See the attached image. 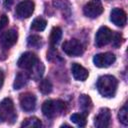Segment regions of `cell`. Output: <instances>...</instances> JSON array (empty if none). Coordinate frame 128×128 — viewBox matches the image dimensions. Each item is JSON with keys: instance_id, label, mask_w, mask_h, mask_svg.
Masks as SVG:
<instances>
[{"instance_id": "cell-5", "label": "cell", "mask_w": 128, "mask_h": 128, "mask_svg": "<svg viewBox=\"0 0 128 128\" xmlns=\"http://www.w3.org/2000/svg\"><path fill=\"white\" fill-rule=\"evenodd\" d=\"M103 12V6L100 0H91L83 7V13L89 18H96Z\"/></svg>"}, {"instance_id": "cell-18", "label": "cell", "mask_w": 128, "mask_h": 128, "mask_svg": "<svg viewBox=\"0 0 128 128\" xmlns=\"http://www.w3.org/2000/svg\"><path fill=\"white\" fill-rule=\"evenodd\" d=\"M62 37V30L60 27H53L51 30V34H50V44L52 46L57 45Z\"/></svg>"}, {"instance_id": "cell-6", "label": "cell", "mask_w": 128, "mask_h": 128, "mask_svg": "<svg viewBox=\"0 0 128 128\" xmlns=\"http://www.w3.org/2000/svg\"><path fill=\"white\" fill-rule=\"evenodd\" d=\"M113 32L106 26H102L98 29L95 35V45L97 47H102L111 42Z\"/></svg>"}, {"instance_id": "cell-11", "label": "cell", "mask_w": 128, "mask_h": 128, "mask_svg": "<svg viewBox=\"0 0 128 128\" xmlns=\"http://www.w3.org/2000/svg\"><path fill=\"white\" fill-rule=\"evenodd\" d=\"M111 113L108 108H102L94 119V125L98 128H106L110 125Z\"/></svg>"}, {"instance_id": "cell-1", "label": "cell", "mask_w": 128, "mask_h": 128, "mask_svg": "<svg viewBox=\"0 0 128 128\" xmlns=\"http://www.w3.org/2000/svg\"><path fill=\"white\" fill-rule=\"evenodd\" d=\"M96 85L99 93L102 96L109 98L115 95L118 86V81L112 75H104L98 78Z\"/></svg>"}, {"instance_id": "cell-19", "label": "cell", "mask_w": 128, "mask_h": 128, "mask_svg": "<svg viewBox=\"0 0 128 128\" xmlns=\"http://www.w3.org/2000/svg\"><path fill=\"white\" fill-rule=\"evenodd\" d=\"M46 25H47V22L45 19H43L41 17H37L32 21L31 29L35 30V31H43L46 28Z\"/></svg>"}, {"instance_id": "cell-28", "label": "cell", "mask_w": 128, "mask_h": 128, "mask_svg": "<svg viewBox=\"0 0 128 128\" xmlns=\"http://www.w3.org/2000/svg\"><path fill=\"white\" fill-rule=\"evenodd\" d=\"M3 83H4V72L0 70V89L3 86Z\"/></svg>"}, {"instance_id": "cell-4", "label": "cell", "mask_w": 128, "mask_h": 128, "mask_svg": "<svg viewBox=\"0 0 128 128\" xmlns=\"http://www.w3.org/2000/svg\"><path fill=\"white\" fill-rule=\"evenodd\" d=\"M62 50L69 56L77 57L83 54L84 48L82 43L77 39H70L62 44Z\"/></svg>"}, {"instance_id": "cell-3", "label": "cell", "mask_w": 128, "mask_h": 128, "mask_svg": "<svg viewBox=\"0 0 128 128\" xmlns=\"http://www.w3.org/2000/svg\"><path fill=\"white\" fill-rule=\"evenodd\" d=\"M14 103L10 98H5L0 102V122L13 123L16 120Z\"/></svg>"}, {"instance_id": "cell-7", "label": "cell", "mask_w": 128, "mask_h": 128, "mask_svg": "<svg viewBox=\"0 0 128 128\" xmlns=\"http://www.w3.org/2000/svg\"><path fill=\"white\" fill-rule=\"evenodd\" d=\"M116 60V57L113 53L105 52V53H99L96 54L93 57V63L96 67L99 68H107L111 66Z\"/></svg>"}, {"instance_id": "cell-27", "label": "cell", "mask_w": 128, "mask_h": 128, "mask_svg": "<svg viewBox=\"0 0 128 128\" xmlns=\"http://www.w3.org/2000/svg\"><path fill=\"white\" fill-rule=\"evenodd\" d=\"M14 1H15V0H4V6H5L7 9H9V8L13 5Z\"/></svg>"}, {"instance_id": "cell-10", "label": "cell", "mask_w": 128, "mask_h": 128, "mask_svg": "<svg viewBox=\"0 0 128 128\" xmlns=\"http://www.w3.org/2000/svg\"><path fill=\"white\" fill-rule=\"evenodd\" d=\"M38 61H39V59H38V57L34 53H32V52H25L24 54H22L20 56L17 64L22 69L30 70Z\"/></svg>"}, {"instance_id": "cell-13", "label": "cell", "mask_w": 128, "mask_h": 128, "mask_svg": "<svg viewBox=\"0 0 128 128\" xmlns=\"http://www.w3.org/2000/svg\"><path fill=\"white\" fill-rule=\"evenodd\" d=\"M20 105L24 111H32L36 107V97L32 93L22 94L20 97Z\"/></svg>"}, {"instance_id": "cell-22", "label": "cell", "mask_w": 128, "mask_h": 128, "mask_svg": "<svg viewBox=\"0 0 128 128\" xmlns=\"http://www.w3.org/2000/svg\"><path fill=\"white\" fill-rule=\"evenodd\" d=\"M21 126L22 127H41L42 122L36 117H30V118L25 119L22 122Z\"/></svg>"}, {"instance_id": "cell-17", "label": "cell", "mask_w": 128, "mask_h": 128, "mask_svg": "<svg viewBox=\"0 0 128 128\" xmlns=\"http://www.w3.org/2000/svg\"><path fill=\"white\" fill-rule=\"evenodd\" d=\"M79 106L83 112L89 113V111L92 108V101H91L90 97L87 95H84V94L81 95L79 97Z\"/></svg>"}, {"instance_id": "cell-20", "label": "cell", "mask_w": 128, "mask_h": 128, "mask_svg": "<svg viewBox=\"0 0 128 128\" xmlns=\"http://www.w3.org/2000/svg\"><path fill=\"white\" fill-rule=\"evenodd\" d=\"M39 91L43 94H49L52 91V83L49 79H43L41 80L39 84Z\"/></svg>"}, {"instance_id": "cell-25", "label": "cell", "mask_w": 128, "mask_h": 128, "mask_svg": "<svg viewBox=\"0 0 128 128\" xmlns=\"http://www.w3.org/2000/svg\"><path fill=\"white\" fill-rule=\"evenodd\" d=\"M122 41H123V37L120 33H114L113 36H112V39H111V42H112V46L115 47V48H118L121 44H122Z\"/></svg>"}, {"instance_id": "cell-23", "label": "cell", "mask_w": 128, "mask_h": 128, "mask_svg": "<svg viewBox=\"0 0 128 128\" xmlns=\"http://www.w3.org/2000/svg\"><path fill=\"white\" fill-rule=\"evenodd\" d=\"M27 44L30 47L40 48L42 46V38L38 35H31L27 39Z\"/></svg>"}, {"instance_id": "cell-2", "label": "cell", "mask_w": 128, "mask_h": 128, "mask_svg": "<svg viewBox=\"0 0 128 128\" xmlns=\"http://www.w3.org/2000/svg\"><path fill=\"white\" fill-rule=\"evenodd\" d=\"M65 110V102L61 100H46L42 104V112L44 116L53 118L62 114Z\"/></svg>"}, {"instance_id": "cell-8", "label": "cell", "mask_w": 128, "mask_h": 128, "mask_svg": "<svg viewBox=\"0 0 128 128\" xmlns=\"http://www.w3.org/2000/svg\"><path fill=\"white\" fill-rule=\"evenodd\" d=\"M35 3L32 0H23L16 6V15L19 18H28L34 12Z\"/></svg>"}, {"instance_id": "cell-15", "label": "cell", "mask_w": 128, "mask_h": 128, "mask_svg": "<svg viewBox=\"0 0 128 128\" xmlns=\"http://www.w3.org/2000/svg\"><path fill=\"white\" fill-rule=\"evenodd\" d=\"M28 76L34 80H39L44 72V65L40 61H38L30 70H28Z\"/></svg>"}, {"instance_id": "cell-9", "label": "cell", "mask_w": 128, "mask_h": 128, "mask_svg": "<svg viewBox=\"0 0 128 128\" xmlns=\"http://www.w3.org/2000/svg\"><path fill=\"white\" fill-rule=\"evenodd\" d=\"M17 39H18V33H17V30L16 29H9L5 32H3L0 36V43L2 45L3 48H10L12 47L16 42H17Z\"/></svg>"}, {"instance_id": "cell-14", "label": "cell", "mask_w": 128, "mask_h": 128, "mask_svg": "<svg viewBox=\"0 0 128 128\" xmlns=\"http://www.w3.org/2000/svg\"><path fill=\"white\" fill-rule=\"evenodd\" d=\"M71 72L73 77L77 81H85L88 78V71L78 63H73L71 66Z\"/></svg>"}, {"instance_id": "cell-12", "label": "cell", "mask_w": 128, "mask_h": 128, "mask_svg": "<svg viewBox=\"0 0 128 128\" xmlns=\"http://www.w3.org/2000/svg\"><path fill=\"white\" fill-rule=\"evenodd\" d=\"M110 20L119 27H124L127 22V15L121 8H114L110 13Z\"/></svg>"}, {"instance_id": "cell-21", "label": "cell", "mask_w": 128, "mask_h": 128, "mask_svg": "<svg viewBox=\"0 0 128 128\" xmlns=\"http://www.w3.org/2000/svg\"><path fill=\"white\" fill-rule=\"evenodd\" d=\"M70 120L75 123L76 125L80 126V127H84L86 125V117L83 115V114H80V113H75V114H72L71 117H70Z\"/></svg>"}, {"instance_id": "cell-16", "label": "cell", "mask_w": 128, "mask_h": 128, "mask_svg": "<svg viewBox=\"0 0 128 128\" xmlns=\"http://www.w3.org/2000/svg\"><path fill=\"white\" fill-rule=\"evenodd\" d=\"M28 79H29L28 74H26V73H24V72L18 73L17 76L15 77V80H14V84H13L14 89H15V90L21 89L23 86H25V85L27 84Z\"/></svg>"}, {"instance_id": "cell-26", "label": "cell", "mask_w": 128, "mask_h": 128, "mask_svg": "<svg viewBox=\"0 0 128 128\" xmlns=\"http://www.w3.org/2000/svg\"><path fill=\"white\" fill-rule=\"evenodd\" d=\"M7 24H8V17L4 14L0 17V30L3 29Z\"/></svg>"}, {"instance_id": "cell-24", "label": "cell", "mask_w": 128, "mask_h": 128, "mask_svg": "<svg viewBox=\"0 0 128 128\" xmlns=\"http://www.w3.org/2000/svg\"><path fill=\"white\" fill-rule=\"evenodd\" d=\"M118 118H119V121L123 124V125H128V117H127V105L125 104L120 110H119V113H118Z\"/></svg>"}]
</instances>
